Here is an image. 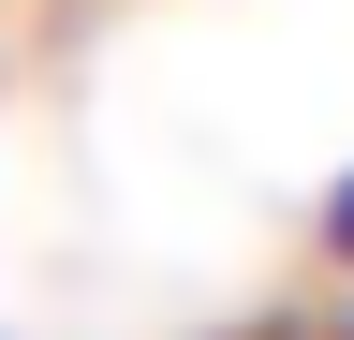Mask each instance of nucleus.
I'll return each mask as SVG.
<instances>
[{
  "label": "nucleus",
  "instance_id": "obj_1",
  "mask_svg": "<svg viewBox=\"0 0 354 340\" xmlns=\"http://www.w3.org/2000/svg\"><path fill=\"white\" fill-rule=\"evenodd\" d=\"M325 237H339V251H354V178H339V193H325Z\"/></svg>",
  "mask_w": 354,
  "mask_h": 340
}]
</instances>
